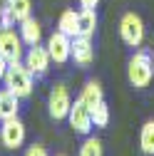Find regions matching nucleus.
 I'll use <instances>...</instances> for the list:
<instances>
[{
    "label": "nucleus",
    "instance_id": "nucleus-1",
    "mask_svg": "<svg viewBox=\"0 0 154 156\" xmlns=\"http://www.w3.org/2000/svg\"><path fill=\"white\" fill-rule=\"evenodd\" d=\"M127 80L134 89H147L154 80V55L149 50H137L127 60Z\"/></svg>",
    "mask_w": 154,
    "mask_h": 156
},
{
    "label": "nucleus",
    "instance_id": "nucleus-2",
    "mask_svg": "<svg viewBox=\"0 0 154 156\" xmlns=\"http://www.w3.org/2000/svg\"><path fill=\"white\" fill-rule=\"evenodd\" d=\"M3 82H5V89L15 92L20 99H25V97L32 94V84H35V77L32 72L23 65V62H10L8 69H5V77H3Z\"/></svg>",
    "mask_w": 154,
    "mask_h": 156
},
{
    "label": "nucleus",
    "instance_id": "nucleus-3",
    "mask_svg": "<svg viewBox=\"0 0 154 156\" xmlns=\"http://www.w3.org/2000/svg\"><path fill=\"white\" fill-rule=\"evenodd\" d=\"M144 20L137 15V12H124L122 20H119V37L127 47H142L144 42Z\"/></svg>",
    "mask_w": 154,
    "mask_h": 156
},
{
    "label": "nucleus",
    "instance_id": "nucleus-4",
    "mask_svg": "<svg viewBox=\"0 0 154 156\" xmlns=\"http://www.w3.org/2000/svg\"><path fill=\"white\" fill-rule=\"evenodd\" d=\"M70 107H72V97H70V89L62 84V82H57L47 97V112L55 122H62L67 119V114H70Z\"/></svg>",
    "mask_w": 154,
    "mask_h": 156
},
{
    "label": "nucleus",
    "instance_id": "nucleus-5",
    "mask_svg": "<svg viewBox=\"0 0 154 156\" xmlns=\"http://www.w3.org/2000/svg\"><path fill=\"white\" fill-rule=\"evenodd\" d=\"M23 37L20 32H15L13 27L8 30H0V55L5 57V62H23V57H25V50H23Z\"/></svg>",
    "mask_w": 154,
    "mask_h": 156
},
{
    "label": "nucleus",
    "instance_id": "nucleus-6",
    "mask_svg": "<svg viewBox=\"0 0 154 156\" xmlns=\"http://www.w3.org/2000/svg\"><path fill=\"white\" fill-rule=\"evenodd\" d=\"M25 136H28L25 124L17 119V116H13V119H5L3 126H0V141H3L5 149H13V151L20 149V146L25 144Z\"/></svg>",
    "mask_w": 154,
    "mask_h": 156
},
{
    "label": "nucleus",
    "instance_id": "nucleus-7",
    "mask_svg": "<svg viewBox=\"0 0 154 156\" xmlns=\"http://www.w3.org/2000/svg\"><path fill=\"white\" fill-rule=\"evenodd\" d=\"M47 52H50V60L55 65H65L70 60V55H72V37L62 35L60 30H55L50 37H47Z\"/></svg>",
    "mask_w": 154,
    "mask_h": 156
},
{
    "label": "nucleus",
    "instance_id": "nucleus-8",
    "mask_svg": "<svg viewBox=\"0 0 154 156\" xmlns=\"http://www.w3.org/2000/svg\"><path fill=\"white\" fill-rule=\"evenodd\" d=\"M50 52H47V47H42V45H32L28 52H25V57H23V65L32 72V77H42L47 69H50Z\"/></svg>",
    "mask_w": 154,
    "mask_h": 156
},
{
    "label": "nucleus",
    "instance_id": "nucleus-9",
    "mask_svg": "<svg viewBox=\"0 0 154 156\" xmlns=\"http://www.w3.org/2000/svg\"><path fill=\"white\" fill-rule=\"evenodd\" d=\"M67 122H70V126H72V131H77V134H82V136H87L90 131H92V112L85 107V102L82 99H77V102H72V107H70V114H67Z\"/></svg>",
    "mask_w": 154,
    "mask_h": 156
},
{
    "label": "nucleus",
    "instance_id": "nucleus-10",
    "mask_svg": "<svg viewBox=\"0 0 154 156\" xmlns=\"http://www.w3.org/2000/svg\"><path fill=\"white\" fill-rule=\"evenodd\" d=\"M70 60L80 67H90L94 62V47H92V37H85V35H77L72 37V55Z\"/></svg>",
    "mask_w": 154,
    "mask_h": 156
},
{
    "label": "nucleus",
    "instance_id": "nucleus-11",
    "mask_svg": "<svg viewBox=\"0 0 154 156\" xmlns=\"http://www.w3.org/2000/svg\"><path fill=\"white\" fill-rule=\"evenodd\" d=\"M20 112V97L10 89H0V122L13 119Z\"/></svg>",
    "mask_w": 154,
    "mask_h": 156
},
{
    "label": "nucleus",
    "instance_id": "nucleus-12",
    "mask_svg": "<svg viewBox=\"0 0 154 156\" xmlns=\"http://www.w3.org/2000/svg\"><path fill=\"white\" fill-rule=\"evenodd\" d=\"M20 37H23V42H25L28 47L40 45V40H42V25L37 23L32 15H30L28 20H23V23H20Z\"/></svg>",
    "mask_w": 154,
    "mask_h": 156
},
{
    "label": "nucleus",
    "instance_id": "nucleus-13",
    "mask_svg": "<svg viewBox=\"0 0 154 156\" xmlns=\"http://www.w3.org/2000/svg\"><path fill=\"white\" fill-rule=\"evenodd\" d=\"M80 99L85 102V107L92 112L97 104H102L105 102V92H102V84L97 82V80H90L85 87H82V94H80Z\"/></svg>",
    "mask_w": 154,
    "mask_h": 156
},
{
    "label": "nucleus",
    "instance_id": "nucleus-14",
    "mask_svg": "<svg viewBox=\"0 0 154 156\" xmlns=\"http://www.w3.org/2000/svg\"><path fill=\"white\" fill-rule=\"evenodd\" d=\"M57 30L67 37H77L80 35V12L75 10H62L60 20H57Z\"/></svg>",
    "mask_w": 154,
    "mask_h": 156
},
{
    "label": "nucleus",
    "instance_id": "nucleus-15",
    "mask_svg": "<svg viewBox=\"0 0 154 156\" xmlns=\"http://www.w3.org/2000/svg\"><path fill=\"white\" fill-rule=\"evenodd\" d=\"M97 30V10L94 8H82L80 10V35L92 37Z\"/></svg>",
    "mask_w": 154,
    "mask_h": 156
},
{
    "label": "nucleus",
    "instance_id": "nucleus-16",
    "mask_svg": "<svg viewBox=\"0 0 154 156\" xmlns=\"http://www.w3.org/2000/svg\"><path fill=\"white\" fill-rule=\"evenodd\" d=\"M139 149L144 156H154V119L144 122V126L139 131Z\"/></svg>",
    "mask_w": 154,
    "mask_h": 156
},
{
    "label": "nucleus",
    "instance_id": "nucleus-17",
    "mask_svg": "<svg viewBox=\"0 0 154 156\" xmlns=\"http://www.w3.org/2000/svg\"><path fill=\"white\" fill-rule=\"evenodd\" d=\"M5 5L10 8L15 23H23L32 15V0H5Z\"/></svg>",
    "mask_w": 154,
    "mask_h": 156
},
{
    "label": "nucleus",
    "instance_id": "nucleus-18",
    "mask_svg": "<svg viewBox=\"0 0 154 156\" xmlns=\"http://www.w3.org/2000/svg\"><path fill=\"white\" fill-rule=\"evenodd\" d=\"M80 156H105V146L97 136H87L85 144L80 146Z\"/></svg>",
    "mask_w": 154,
    "mask_h": 156
},
{
    "label": "nucleus",
    "instance_id": "nucleus-19",
    "mask_svg": "<svg viewBox=\"0 0 154 156\" xmlns=\"http://www.w3.org/2000/svg\"><path fill=\"white\" fill-rule=\"evenodd\" d=\"M92 124L94 126H100V129H105L107 124H109V107L102 102V104H97L92 109Z\"/></svg>",
    "mask_w": 154,
    "mask_h": 156
},
{
    "label": "nucleus",
    "instance_id": "nucleus-20",
    "mask_svg": "<svg viewBox=\"0 0 154 156\" xmlns=\"http://www.w3.org/2000/svg\"><path fill=\"white\" fill-rule=\"evenodd\" d=\"M13 25H15V17H13L10 8L3 3V5H0V27H3V30H8V27H13Z\"/></svg>",
    "mask_w": 154,
    "mask_h": 156
},
{
    "label": "nucleus",
    "instance_id": "nucleus-21",
    "mask_svg": "<svg viewBox=\"0 0 154 156\" xmlns=\"http://www.w3.org/2000/svg\"><path fill=\"white\" fill-rule=\"evenodd\" d=\"M25 156H47V149L42 144H32V146H28Z\"/></svg>",
    "mask_w": 154,
    "mask_h": 156
},
{
    "label": "nucleus",
    "instance_id": "nucleus-22",
    "mask_svg": "<svg viewBox=\"0 0 154 156\" xmlns=\"http://www.w3.org/2000/svg\"><path fill=\"white\" fill-rule=\"evenodd\" d=\"M100 0H80V8H97Z\"/></svg>",
    "mask_w": 154,
    "mask_h": 156
},
{
    "label": "nucleus",
    "instance_id": "nucleus-23",
    "mask_svg": "<svg viewBox=\"0 0 154 156\" xmlns=\"http://www.w3.org/2000/svg\"><path fill=\"white\" fill-rule=\"evenodd\" d=\"M5 69H8V62H5V57L0 55V80L5 77Z\"/></svg>",
    "mask_w": 154,
    "mask_h": 156
},
{
    "label": "nucleus",
    "instance_id": "nucleus-24",
    "mask_svg": "<svg viewBox=\"0 0 154 156\" xmlns=\"http://www.w3.org/2000/svg\"><path fill=\"white\" fill-rule=\"evenodd\" d=\"M0 3H5V0H0Z\"/></svg>",
    "mask_w": 154,
    "mask_h": 156
},
{
    "label": "nucleus",
    "instance_id": "nucleus-25",
    "mask_svg": "<svg viewBox=\"0 0 154 156\" xmlns=\"http://www.w3.org/2000/svg\"><path fill=\"white\" fill-rule=\"evenodd\" d=\"M60 156H65V154H60Z\"/></svg>",
    "mask_w": 154,
    "mask_h": 156
}]
</instances>
